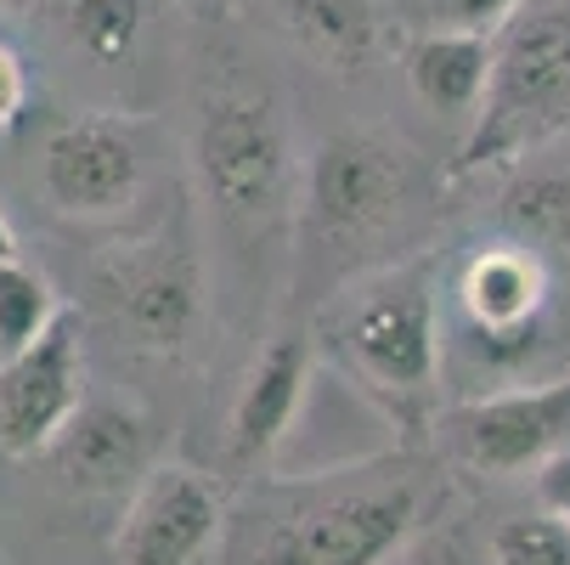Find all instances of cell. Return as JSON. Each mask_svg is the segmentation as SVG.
<instances>
[{
    "label": "cell",
    "mask_w": 570,
    "mask_h": 565,
    "mask_svg": "<svg viewBox=\"0 0 570 565\" xmlns=\"http://www.w3.org/2000/svg\"><path fill=\"white\" fill-rule=\"evenodd\" d=\"M401 193H406V158L379 136L345 130L311 153V176H305L311 221L334 237H351V232L390 221Z\"/></svg>",
    "instance_id": "obj_10"
},
{
    "label": "cell",
    "mask_w": 570,
    "mask_h": 565,
    "mask_svg": "<svg viewBox=\"0 0 570 565\" xmlns=\"http://www.w3.org/2000/svg\"><path fill=\"white\" fill-rule=\"evenodd\" d=\"M86 408V362H79V316L62 311L51 329L0 362V452H40Z\"/></svg>",
    "instance_id": "obj_8"
},
{
    "label": "cell",
    "mask_w": 570,
    "mask_h": 565,
    "mask_svg": "<svg viewBox=\"0 0 570 565\" xmlns=\"http://www.w3.org/2000/svg\"><path fill=\"white\" fill-rule=\"evenodd\" d=\"M0 261H18V237H12L7 215H0Z\"/></svg>",
    "instance_id": "obj_22"
},
{
    "label": "cell",
    "mask_w": 570,
    "mask_h": 565,
    "mask_svg": "<svg viewBox=\"0 0 570 565\" xmlns=\"http://www.w3.org/2000/svg\"><path fill=\"white\" fill-rule=\"evenodd\" d=\"M102 300L136 345L176 351L198 316V266L181 237H158L102 272Z\"/></svg>",
    "instance_id": "obj_9"
},
{
    "label": "cell",
    "mask_w": 570,
    "mask_h": 565,
    "mask_svg": "<svg viewBox=\"0 0 570 565\" xmlns=\"http://www.w3.org/2000/svg\"><path fill=\"white\" fill-rule=\"evenodd\" d=\"M424 520V493L406 475H367L294 504L261 543L255 565H384Z\"/></svg>",
    "instance_id": "obj_2"
},
{
    "label": "cell",
    "mask_w": 570,
    "mask_h": 565,
    "mask_svg": "<svg viewBox=\"0 0 570 565\" xmlns=\"http://www.w3.org/2000/svg\"><path fill=\"white\" fill-rule=\"evenodd\" d=\"M311 379V351L299 340H277L272 351H261V362L243 379L237 401H232V452L237 458H261L283 441V430L299 413V396Z\"/></svg>",
    "instance_id": "obj_13"
},
{
    "label": "cell",
    "mask_w": 570,
    "mask_h": 565,
    "mask_svg": "<svg viewBox=\"0 0 570 565\" xmlns=\"http://www.w3.org/2000/svg\"><path fill=\"white\" fill-rule=\"evenodd\" d=\"M452 447L463 452L469 469L480 475H525L548 469L570 447V373L553 384H525V390H498L463 401L446 419Z\"/></svg>",
    "instance_id": "obj_7"
},
{
    "label": "cell",
    "mask_w": 570,
    "mask_h": 565,
    "mask_svg": "<svg viewBox=\"0 0 570 565\" xmlns=\"http://www.w3.org/2000/svg\"><path fill=\"white\" fill-rule=\"evenodd\" d=\"M340 345L373 390L424 396L441 368V300L430 272H390L367 283L340 322Z\"/></svg>",
    "instance_id": "obj_4"
},
{
    "label": "cell",
    "mask_w": 570,
    "mask_h": 565,
    "mask_svg": "<svg viewBox=\"0 0 570 565\" xmlns=\"http://www.w3.org/2000/svg\"><path fill=\"white\" fill-rule=\"evenodd\" d=\"M23 114H29V62L0 35V130H12Z\"/></svg>",
    "instance_id": "obj_20"
},
{
    "label": "cell",
    "mask_w": 570,
    "mask_h": 565,
    "mask_svg": "<svg viewBox=\"0 0 570 565\" xmlns=\"http://www.w3.org/2000/svg\"><path fill=\"white\" fill-rule=\"evenodd\" d=\"M193 165L209 204H220L237 221L266 215L288 187V130H283L277 103L255 86L209 91L198 114Z\"/></svg>",
    "instance_id": "obj_3"
},
{
    "label": "cell",
    "mask_w": 570,
    "mask_h": 565,
    "mask_svg": "<svg viewBox=\"0 0 570 565\" xmlns=\"http://www.w3.org/2000/svg\"><path fill=\"white\" fill-rule=\"evenodd\" d=\"M220 532V493L198 469H153L125 515L119 565H193Z\"/></svg>",
    "instance_id": "obj_11"
},
{
    "label": "cell",
    "mask_w": 570,
    "mask_h": 565,
    "mask_svg": "<svg viewBox=\"0 0 570 565\" xmlns=\"http://www.w3.org/2000/svg\"><path fill=\"white\" fill-rule=\"evenodd\" d=\"M424 29H474V35H498L509 18L525 12V0H419Z\"/></svg>",
    "instance_id": "obj_19"
},
{
    "label": "cell",
    "mask_w": 570,
    "mask_h": 565,
    "mask_svg": "<svg viewBox=\"0 0 570 565\" xmlns=\"http://www.w3.org/2000/svg\"><path fill=\"white\" fill-rule=\"evenodd\" d=\"M548 266L525 244H480L463 255L452 277V311H458V334L485 357V362H520L531 357L542 316H548Z\"/></svg>",
    "instance_id": "obj_5"
},
{
    "label": "cell",
    "mask_w": 570,
    "mask_h": 565,
    "mask_svg": "<svg viewBox=\"0 0 570 565\" xmlns=\"http://www.w3.org/2000/svg\"><path fill=\"white\" fill-rule=\"evenodd\" d=\"M158 0H51V12L73 51H86L102 68H119L136 57Z\"/></svg>",
    "instance_id": "obj_16"
},
{
    "label": "cell",
    "mask_w": 570,
    "mask_h": 565,
    "mask_svg": "<svg viewBox=\"0 0 570 565\" xmlns=\"http://www.w3.org/2000/svg\"><path fill=\"white\" fill-rule=\"evenodd\" d=\"M51 452H57V464L79 480V487L102 493V487H119L125 475L141 469L147 425H141V413L119 408V401H86V408L68 419V430L51 441Z\"/></svg>",
    "instance_id": "obj_14"
},
{
    "label": "cell",
    "mask_w": 570,
    "mask_h": 565,
    "mask_svg": "<svg viewBox=\"0 0 570 565\" xmlns=\"http://www.w3.org/2000/svg\"><path fill=\"white\" fill-rule=\"evenodd\" d=\"M492 565H570V520L564 515H520L492 537Z\"/></svg>",
    "instance_id": "obj_18"
},
{
    "label": "cell",
    "mask_w": 570,
    "mask_h": 565,
    "mask_svg": "<svg viewBox=\"0 0 570 565\" xmlns=\"http://www.w3.org/2000/svg\"><path fill=\"white\" fill-rule=\"evenodd\" d=\"M492 57L498 35H474V29H424L406 46V86L413 97L435 114H469L485 103L492 86Z\"/></svg>",
    "instance_id": "obj_12"
},
{
    "label": "cell",
    "mask_w": 570,
    "mask_h": 565,
    "mask_svg": "<svg viewBox=\"0 0 570 565\" xmlns=\"http://www.w3.org/2000/svg\"><path fill=\"white\" fill-rule=\"evenodd\" d=\"M141 136L130 119L114 114H86V119H68L46 136L40 147V182L46 198L62 215L79 221H108L125 215L141 193Z\"/></svg>",
    "instance_id": "obj_6"
},
{
    "label": "cell",
    "mask_w": 570,
    "mask_h": 565,
    "mask_svg": "<svg viewBox=\"0 0 570 565\" xmlns=\"http://www.w3.org/2000/svg\"><path fill=\"white\" fill-rule=\"evenodd\" d=\"M288 35L322 57L328 68H367L384 46V7L379 0H283Z\"/></svg>",
    "instance_id": "obj_15"
},
{
    "label": "cell",
    "mask_w": 570,
    "mask_h": 565,
    "mask_svg": "<svg viewBox=\"0 0 570 565\" xmlns=\"http://www.w3.org/2000/svg\"><path fill=\"white\" fill-rule=\"evenodd\" d=\"M570 130V7H525L498 29L492 86L469 119L458 171H492Z\"/></svg>",
    "instance_id": "obj_1"
},
{
    "label": "cell",
    "mask_w": 570,
    "mask_h": 565,
    "mask_svg": "<svg viewBox=\"0 0 570 565\" xmlns=\"http://www.w3.org/2000/svg\"><path fill=\"white\" fill-rule=\"evenodd\" d=\"M542 504H548L553 515H564V520H570V447L542 469Z\"/></svg>",
    "instance_id": "obj_21"
},
{
    "label": "cell",
    "mask_w": 570,
    "mask_h": 565,
    "mask_svg": "<svg viewBox=\"0 0 570 565\" xmlns=\"http://www.w3.org/2000/svg\"><path fill=\"white\" fill-rule=\"evenodd\" d=\"M57 316H62V305H57L51 283H46L35 266L0 261V362L18 357V351H29Z\"/></svg>",
    "instance_id": "obj_17"
}]
</instances>
